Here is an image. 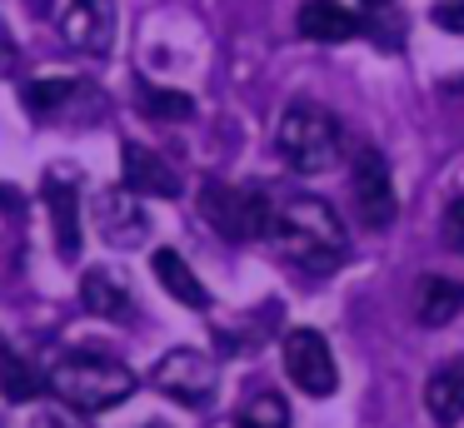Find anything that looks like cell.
I'll list each match as a JSON object with an SVG mask.
<instances>
[{
  "label": "cell",
  "instance_id": "6da1fadb",
  "mask_svg": "<svg viewBox=\"0 0 464 428\" xmlns=\"http://www.w3.org/2000/svg\"><path fill=\"white\" fill-rule=\"evenodd\" d=\"M270 239L280 244L285 259H295L300 269H310V274H330V269L344 264V254H350V234H344V219L334 214L324 199L314 195H300L290 199V204L275 214L270 224Z\"/></svg>",
  "mask_w": 464,
  "mask_h": 428
},
{
  "label": "cell",
  "instance_id": "7a4b0ae2",
  "mask_svg": "<svg viewBox=\"0 0 464 428\" xmlns=\"http://www.w3.org/2000/svg\"><path fill=\"white\" fill-rule=\"evenodd\" d=\"M51 394L81 414H105L135 394V374L101 354H71L51 368Z\"/></svg>",
  "mask_w": 464,
  "mask_h": 428
},
{
  "label": "cell",
  "instance_id": "3957f363",
  "mask_svg": "<svg viewBox=\"0 0 464 428\" xmlns=\"http://www.w3.org/2000/svg\"><path fill=\"white\" fill-rule=\"evenodd\" d=\"M275 139H280V155H285V165H290L295 175H324L344 149L340 119H334L324 105H314V100L285 105Z\"/></svg>",
  "mask_w": 464,
  "mask_h": 428
},
{
  "label": "cell",
  "instance_id": "277c9868",
  "mask_svg": "<svg viewBox=\"0 0 464 428\" xmlns=\"http://www.w3.org/2000/svg\"><path fill=\"white\" fill-rule=\"evenodd\" d=\"M200 214L215 234H225L230 244H245V239L270 234L275 214L265 189H235V185H205L200 189Z\"/></svg>",
  "mask_w": 464,
  "mask_h": 428
},
{
  "label": "cell",
  "instance_id": "5b68a950",
  "mask_svg": "<svg viewBox=\"0 0 464 428\" xmlns=\"http://www.w3.org/2000/svg\"><path fill=\"white\" fill-rule=\"evenodd\" d=\"M150 384L165 398H175L180 408H210L215 394H220V374H215V364L200 348H175V354H165L150 368Z\"/></svg>",
  "mask_w": 464,
  "mask_h": 428
},
{
  "label": "cell",
  "instance_id": "8992f818",
  "mask_svg": "<svg viewBox=\"0 0 464 428\" xmlns=\"http://www.w3.org/2000/svg\"><path fill=\"white\" fill-rule=\"evenodd\" d=\"M285 374L295 378V388L310 398H330L340 388V368H334V354L324 344V334L314 328H290L285 334Z\"/></svg>",
  "mask_w": 464,
  "mask_h": 428
},
{
  "label": "cell",
  "instance_id": "52a82bcc",
  "mask_svg": "<svg viewBox=\"0 0 464 428\" xmlns=\"http://www.w3.org/2000/svg\"><path fill=\"white\" fill-rule=\"evenodd\" d=\"M95 234L111 249H135L150 239V214H145L140 195L130 185H115L95 195Z\"/></svg>",
  "mask_w": 464,
  "mask_h": 428
},
{
  "label": "cell",
  "instance_id": "ba28073f",
  "mask_svg": "<svg viewBox=\"0 0 464 428\" xmlns=\"http://www.w3.org/2000/svg\"><path fill=\"white\" fill-rule=\"evenodd\" d=\"M350 195H354V209L370 229H390L394 224V179H390V165H384L380 149H360L354 155V175H350Z\"/></svg>",
  "mask_w": 464,
  "mask_h": 428
},
{
  "label": "cell",
  "instance_id": "9c48e42d",
  "mask_svg": "<svg viewBox=\"0 0 464 428\" xmlns=\"http://www.w3.org/2000/svg\"><path fill=\"white\" fill-rule=\"evenodd\" d=\"M61 40L81 55L101 60L115 45V0H71L61 15Z\"/></svg>",
  "mask_w": 464,
  "mask_h": 428
},
{
  "label": "cell",
  "instance_id": "30bf717a",
  "mask_svg": "<svg viewBox=\"0 0 464 428\" xmlns=\"http://www.w3.org/2000/svg\"><path fill=\"white\" fill-rule=\"evenodd\" d=\"M81 179L75 169H51L45 175V209H51V234H55V254L61 259H81Z\"/></svg>",
  "mask_w": 464,
  "mask_h": 428
},
{
  "label": "cell",
  "instance_id": "8fae6325",
  "mask_svg": "<svg viewBox=\"0 0 464 428\" xmlns=\"http://www.w3.org/2000/svg\"><path fill=\"white\" fill-rule=\"evenodd\" d=\"M121 169H125L121 185H130L135 195H150V199H175L180 195V175H175L155 149L135 145V139L121 149Z\"/></svg>",
  "mask_w": 464,
  "mask_h": 428
},
{
  "label": "cell",
  "instance_id": "7c38bea8",
  "mask_svg": "<svg viewBox=\"0 0 464 428\" xmlns=\"http://www.w3.org/2000/svg\"><path fill=\"white\" fill-rule=\"evenodd\" d=\"M424 414L440 428H454L464 418V358H450L430 374L424 384Z\"/></svg>",
  "mask_w": 464,
  "mask_h": 428
},
{
  "label": "cell",
  "instance_id": "4fadbf2b",
  "mask_svg": "<svg viewBox=\"0 0 464 428\" xmlns=\"http://www.w3.org/2000/svg\"><path fill=\"white\" fill-rule=\"evenodd\" d=\"M459 314H464V284H454L444 274H424L420 289H414V319L424 328H444Z\"/></svg>",
  "mask_w": 464,
  "mask_h": 428
},
{
  "label": "cell",
  "instance_id": "5bb4252c",
  "mask_svg": "<svg viewBox=\"0 0 464 428\" xmlns=\"http://www.w3.org/2000/svg\"><path fill=\"white\" fill-rule=\"evenodd\" d=\"M300 35L314 45H334V40L360 35V15L340 0H304L300 5Z\"/></svg>",
  "mask_w": 464,
  "mask_h": 428
},
{
  "label": "cell",
  "instance_id": "9a60e30c",
  "mask_svg": "<svg viewBox=\"0 0 464 428\" xmlns=\"http://www.w3.org/2000/svg\"><path fill=\"white\" fill-rule=\"evenodd\" d=\"M81 304L91 309L95 319H130V284H125L115 269H91L81 279Z\"/></svg>",
  "mask_w": 464,
  "mask_h": 428
},
{
  "label": "cell",
  "instance_id": "2e32d148",
  "mask_svg": "<svg viewBox=\"0 0 464 428\" xmlns=\"http://www.w3.org/2000/svg\"><path fill=\"white\" fill-rule=\"evenodd\" d=\"M45 388H51V374H41L31 358H21L5 338H0V394L11 398V404H31Z\"/></svg>",
  "mask_w": 464,
  "mask_h": 428
},
{
  "label": "cell",
  "instance_id": "e0dca14e",
  "mask_svg": "<svg viewBox=\"0 0 464 428\" xmlns=\"http://www.w3.org/2000/svg\"><path fill=\"white\" fill-rule=\"evenodd\" d=\"M150 269H155V279H160V284L170 289L185 309H205V304H210V294H205V284L195 279V269L185 264V254H175V249H155Z\"/></svg>",
  "mask_w": 464,
  "mask_h": 428
},
{
  "label": "cell",
  "instance_id": "ac0fdd59",
  "mask_svg": "<svg viewBox=\"0 0 464 428\" xmlns=\"http://www.w3.org/2000/svg\"><path fill=\"white\" fill-rule=\"evenodd\" d=\"M230 423L235 428H290V404L280 394H270V388H260V394H250L235 408Z\"/></svg>",
  "mask_w": 464,
  "mask_h": 428
},
{
  "label": "cell",
  "instance_id": "d6986e66",
  "mask_svg": "<svg viewBox=\"0 0 464 428\" xmlns=\"http://www.w3.org/2000/svg\"><path fill=\"white\" fill-rule=\"evenodd\" d=\"M135 95H140V109L150 119H165V125H175V119H190L195 115V100L185 95V90H165V85H135Z\"/></svg>",
  "mask_w": 464,
  "mask_h": 428
},
{
  "label": "cell",
  "instance_id": "ffe728a7",
  "mask_svg": "<svg viewBox=\"0 0 464 428\" xmlns=\"http://www.w3.org/2000/svg\"><path fill=\"white\" fill-rule=\"evenodd\" d=\"M81 80H31L25 85V105L35 109V115H45V109H55V105H65L71 95H81Z\"/></svg>",
  "mask_w": 464,
  "mask_h": 428
},
{
  "label": "cell",
  "instance_id": "44dd1931",
  "mask_svg": "<svg viewBox=\"0 0 464 428\" xmlns=\"http://www.w3.org/2000/svg\"><path fill=\"white\" fill-rule=\"evenodd\" d=\"M444 244L454 249V254H464V195L459 199H450V209H444Z\"/></svg>",
  "mask_w": 464,
  "mask_h": 428
},
{
  "label": "cell",
  "instance_id": "7402d4cb",
  "mask_svg": "<svg viewBox=\"0 0 464 428\" xmlns=\"http://www.w3.org/2000/svg\"><path fill=\"white\" fill-rule=\"evenodd\" d=\"M430 20L440 30H450V35H464V0H440V5L430 10Z\"/></svg>",
  "mask_w": 464,
  "mask_h": 428
},
{
  "label": "cell",
  "instance_id": "603a6c76",
  "mask_svg": "<svg viewBox=\"0 0 464 428\" xmlns=\"http://www.w3.org/2000/svg\"><path fill=\"white\" fill-rule=\"evenodd\" d=\"M15 60H21V50H15L11 30L0 25V75H11V70H15Z\"/></svg>",
  "mask_w": 464,
  "mask_h": 428
},
{
  "label": "cell",
  "instance_id": "cb8c5ba5",
  "mask_svg": "<svg viewBox=\"0 0 464 428\" xmlns=\"http://www.w3.org/2000/svg\"><path fill=\"white\" fill-rule=\"evenodd\" d=\"M450 95H464V75H459V80H450Z\"/></svg>",
  "mask_w": 464,
  "mask_h": 428
},
{
  "label": "cell",
  "instance_id": "d4e9b609",
  "mask_svg": "<svg viewBox=\"0 0 464 428\" xmlns=\"http://www.w3.org/2000/svg\"><path fill=\"white\" fill-rule=\"evenodd\" d=\"M370 5H384V0H370Z\"/></svg>",
  "mask_w": 464,
  "mask_h": 428
}]
</instances>
